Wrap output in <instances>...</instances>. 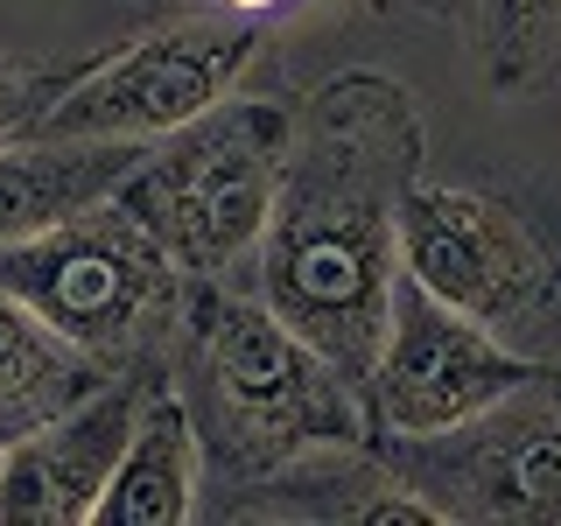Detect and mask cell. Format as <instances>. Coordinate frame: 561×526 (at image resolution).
Masks as SVG:
<instances>
[{"label":"cell","mask_w":561,"mask_h":526,"mask_svg":"<svg viewBox=\"0 0 561 526\" xmlns=\"http://www.w3.org/2000/svg\"><path fill=\"white\" fill-rule=\"evenodd\" d=\"M288 105L274 99H232L183 119L175 134L148 140L140 162L119 175L113 204L148 232L183 274H225L253 260L267 210L288 162Z\"/></svg>","instance_id":"3957f363"},{"label":"cell","mask_w":561,"mask_h":526,"mask_svg":"<svg viewBox=\"0 0 561 526\" xmlns=\"http://www.w3.org/2000/svg\"><path fill=\"white\" fill-rule=\"evenodd\" d=\"M478 14H484L491 84L519 92L561 64V0H478Z\"/></svg>","instance_id":"5bb4252c"},{"label":"cell","mask_w":561,"mask_h":526,"mask_svg":"<svg viewBox=\"0 0 561 526\" xmlns=\"http://www.w3.org/2000/svg\"><path fill=\"white\" fill-rule=\"evenodd\" d=\"M148 140H57V134H22L0 148V245L28 239L43 225L92 210L119 190V175L140 162Z\"/></svg>","instance_id":"7c38bea8"},{"label":"cell","mask_w":561,"mask_h":526,"mask_svg":"<svg viewBox=\"0 0 561 526\" xmlns=\"http://www.w3.org/2000/svg\"><path fill=\"white\" fill-rule=\"evenodd\" d=\"M105 379L99 358H84L78 344H64L35 309H22L0 288V443L35 428V421L64 414L70 400H84Z\"/></svg>","instance_id":"4fadbf2b"},{"label":"cell","mask_w":561,"mask_h":526,"mask_svg":"<svg viewBox=\"0 0 561 526\" xmlns=\"http://www.w3.org/2000/svg\"><path fill=\"white\" fill-rule=\"evenodd\" d=\"M421 175V113L408 84L344 70L309 99L253 260L260 302L344 379L373 373L400 281V197Z\"/></svg>","instance_id":"6da1fadb"},{"label":"cell","mask_w":561,"mask_h":526,"mask_svg":"<svg viewBox=\"0 0 561 526\" xmlns=\"http://www.w3.org/2000/svg\"><path fill=\"white\" fill-rule=\"evenodd\" d=\"M239 519H337V526H435V499L400 478L393 464L358 456V443H330L309 456H288L260 478V499L232 505Z\"/></svg>","instance_id":"30bf717a"},{"label":"cell","mask_w":561,"mask_h":526,"mask_svg":"<svg viewBox=\"0 0 561 526\" xmlns=\"http://www.w3.org/2000/svg\"><path fill=\"white\" fill-rule=\"evenodd\" d=\"M400 274L421 281L435 302L463 309L470 323L499 330L526 351L561 323V274L540 232L513 204L463 183H408L400 197ZM534 358V351H526Z\"/></svg>","instance_id":"5b68a950"},{"label":"cell","mask_w":561,"mask_h":526,"mask_svg":"<svg viewBox=\"0 0 561 526\" xmlns=\"http://www.w3.org/2000/svg\"><path fill=\"white\" fill-rule=\"evenodd\" d=\"M218 8H225V14H253V22H260V14L280 8V0H218Z\"/></svg>","instance_id":"2e32d148"},{"label":"cell","mask_w":561,"mask_h":526,"mask_svg":"<svg viewBox=\"0 0 561 526\" xmlns=\"http://www.w3.org/2000/svg\"><path fill=\"white\" fill-rule=\"evenodd\" d=\"M197 435L210 428L218 449L239 470L267 478L288 456L358 443L365 393L344 379L316 344H302L288 323L253 295H204L197 302Z\"/></svg>","instance_id":"7a4b0ae2"},{"label":"cell","mask_w":561,"mask_h":526,"mask_svg":"<svg viewBox=\"0 0 561 526\" xmlns=\"http://www.w3.org/2000/svg\"><path fill=\"white\" fill-rule=\"evenodd\" d=\"M57 92H64V84L49 78V70H35L22 57H0V148L43 127V113H49Z\"/></svg>","instance_id":"9a60e30c"},{"label":"cell","mask_w":561,"mask_h":526,"mask_svg":"<svg viewBox=\"0 0 561 526\" xmlns=\"http://www.w3.org/2000/svg\"><path fill=\"white\" fill-rule=\"evenodd\" d=\"M134 421V386L99 379L64 414L0 443V526H92Z\"/></svg>","instance_id":"9c48e42d"},{"label":"cell","mask_w":561,"mask_h":526,"mask_svg":"<svg viewBox=\"0 0 561 526\" xmlns=\"http://www.w3.org/2000/svg\"><path fill=\"white\" fill-rule=\"evenodd\" d=\"M260 49L253 14H204V22H169L127 43L99 70L70 78L49 99L43 127L57 140H162L183 119L210 113L225 92H239L245 64Z\"/></svg>","instance_id":"52a82bcc"},{"label":"cell","mask_w":561,"mask_h":526,"mask_svg":"<svg viewBox=\"0 0 561 526\" xmlns=\"http://www.w3.org/2000/svg\"><path fill=\"white\" fill-rule=\"evenodd\" d=\"M386 464L443 519H561V379H519L463 428L393 443Z\"/></svg>","instance_id":"ba28073f"},{"label":"cell","mask_w":561,"mask_h":526,"mask_svg":"<svg viewBox=\"0 0 561 526\" xmlns=\"http://www.w3.org/2000/svg\"><path fill=\"white\" fill-rule=\"evenodd\" d=\"M540 365L513 351L499 330L470 323L463 309L435 302L421 281H393V309H386L373 373H365V421L386 443H421V435H449L491 400H505L519 379Z\"/></svg>","instance_id":"8992f818"},{"label":"cell","mask_w":561,"mask_h":526,"mask_svg":"<svg viewBox=\"0 0 561 526\" xmlns=\"http://www.w3.org/2000/svg\"><path fill=\"white\" fill-rule=\"evenodd\" d=\"M197 484H204V435L190 421V400L169 386H148V393H134L127 443H119V464L105 478L92 526H183L197 519Z\"/></svg>","instance_id":"8fae6325"},{"label":"cell","mask_w":561,"mask_h":526,"mask_svg":"<svg viewBox=\"0 0 561 526\" xmlns=\"http://www.w3.org/2000/svg\"><path fill=\"white\" fill-rule=\"evenodd\" d=\"M0 288L43 316L64 344H78L84 358L113 365L140 351L154 323H169L183 267L105 197L0 245Z\"/></svg>","instance_id":"277c9868"}]
</instances>
